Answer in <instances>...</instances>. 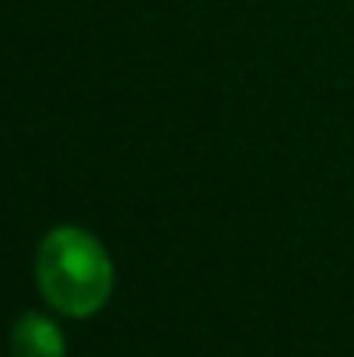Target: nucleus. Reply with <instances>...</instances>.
Segmentation results:
<instances>
[{
	"label": "nucleus",
	"instance_id": "f03ea898",
	"mask_svg": "<svg viewBox=\"0 0 354 357\" xmlns=\"http://www.w3.org/2000/svg\"><path fill=\"white\" fill-rule=\"evenodd\" d=\"M10 347L17 357H63V333L45 316H21L10 333Z\"/></svg>",
	"mask_w": 354,
	"mask_h": 357
},
{
	"label": "nucleus",
	"instance_id": "f257e3e1",
	"mask_svg": "<svg viewBox=\"0 0 354 357\" xmlns=\"http://www.w3.org/2000/svg\"><path fill=\"white\" fill-rule=\"evenodd\" d=\"M112 260L91 233L63 226L42 239L38 284L42 295L66 316H91L112 295Z\"/></svg>",
	"mask_w": 354,
	"mask_h": 357
}]
</instances>
